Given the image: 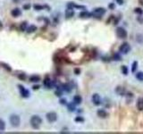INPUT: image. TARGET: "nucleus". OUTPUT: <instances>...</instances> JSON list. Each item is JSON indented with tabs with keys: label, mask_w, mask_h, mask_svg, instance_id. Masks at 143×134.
<instances>
[{
	"label": "nucleus",
	"mask_w": 143,
	"mask_h": 134,
	"mask_svg": "<svg viewBox=\"0 0 143 134\" xmlns=\"http://www.w3.org/2000/svg\"><path fill=\"white\" fill-rule=\"evenodd\" d=\"M30 8H31V5H30V4H28V5H23V9L29 10Z\"/></svg>",
	"instance_id": "32"
},
{
	"label": "nucleus",
	"mask_w": 143,
	"mask_h": 134,
	"mask_svg": "<svg viewBox=\"0 0 143 134\" xmlns=\"http://www.w3.org/2000/svg\"><path fill=\"white\" fill-rule=\"evenodd\" d=\"M116 92H117L118 94H120V95H123V93H124V90H123L122 87H117V88H116Z\"/></svg>",
	"instance_id": "24"
},
{
	"label": "nucleus",
	"mask_w": 143,
	"mask_h": 134,
	"mask_svg": "<svg viewBox=\"0 0 143 134\" xmlns=\"http://www.w3.org/2000/svg\"><path fill=\"white\" fill-rule=\"evenodd\" d=\"M39 85H34V86H33V90H39Z\"/></svg>",
	"instance_id": "37"
},
{
	"label": "nucleus",
	"mask_w": 143,
	"mask_h": 134,
	"mask_svg": "<svg viewBox=\"0 0 143 134\" xmlns=\"http://www.w3.org/2000/svg\"><path fill=\"white\" fill-rule=\"evenodd\" d=\"M60 103H61V104H63V105H66V104H67V102H66V100H65V99H62V100L60 101Z\"/></svg>",
	"instance_id": "34"
},
{
	"label": "nucleus",
	"mask_w": 143,
	"mask_h": 134,
	"mask_svg": "<svg viewBox=\"0 0 143 134\" xmlns=\"http://www.w3.org/2000/svg\"><path fill=\"white\" fill-rule=\"evenodd\" d=\"M1 66L3 67L4 69L6 70L7 72H11V71H12V68L10 67V65H6V64H5V63H2V64H1Z\"/></svg>",
	"instance_id": "21"
},
{
	"label": "nucleus",
	"mask_w": 143,
	"mask_h": 134,
	"mask_svg": "<svg viewBox=\"0 0 143 134\" xmlns=\"http://www.w3.org/2000/svg\"><path fill=\"white\" fill-rule=\"evenodd\" d=\"M46 117H47V120L49 122H55L57 120V114L55 112H49L47 114Z\"/></svg>",
	"instance_id": "4"
},
{
	"label": "nucleus",
	"mask_w": 143,
	"mask_h": 134,
	"mask_svg": "<svg viewBox=\"0 0 143 134\" xmlns=\"http://www.w3.org/2000/svg\"><path fill=\"white\" fill-rule=\"evenodd\" d=\"M68 109L70 112H73L75 111V104L74 103H70L68 105Z\"/></svg>",
	"instance_id": "23"
},
{
	"label": "nucleus",
	"mask_w": 143,
	"mask_h": 134,
	"mask_svg": "<svg viewBox=\"0 0 143 134\" xmlns=\"http://www.w3.org/2000/svg\"><path fill=\"white\" fill-rule=\"evenodd\" d=\"M122 71H123V74H127V73H128V69H127V67H126V66L122 67Z\"/></svg>",
	"instance_id": "30"
},
{
	"label": "nucleus",
	"mask_w": 143,
	"mask_h": 134,
	"mask_svg": "<svg viewBox=\"0 0 143 134\" xmlns=\"http://www.w3.org/2000/svg\"><path fill=\"white\" fill-rule=\"evenodd\" d=\"M114 58H115V60H121V56H120L119 55H115Z\"/></svg>",
	"instance_id": "35"
},
{
	"label": "nucleus",
	"mask_w": 143,
	"mask_h": 134,
	"mask_svg": "<svg viewBox=\"0 0 143 134\" xmlns=\"http://www.w3.org/2000/svg\"><path fill=\"white\" fill-rule=\"evenodd\" d=\"M27 22H22L21 23V25H20V30H21V31H25L26 30H27Z\"/></svg>",
	"instance_id": "18"
},
{
	"label": "nucleus",
	"mask_w": 143,
	"mask_h": 134,
	"mask_svg": "<svg viewBox=\"0 0 143 134\" xmlns=\"http://www.w3.org/2000/svg\"><path fill=\"white\" fill-rule=\"evenodd\" d=\"M135 13L139 14H143V10H141L140 8H135Z\"/></svg>",
	"instance_id": "29"
},
{
	"label": "nucleus",
	"mask_w": 143,
	"mask_h": 134,
	"mask_svg": "<svg viewBox=\"0 0 143 134\" xmlns=\"http://www.w3.org/2000/svg\"><path fill=\"white\" fill-rule=\"evenodd\" d=\"M43 84H44V86L46 87L47 88H51L52 87H53V82H52L51 79H49L48 77L45 79L44 82H43Z\"/></svg>",
	"instance_id": "9"
},
{
	"label": "nucleus",
	"mask_w": 143,
	"mask_h": 134,
	"mask_svg": "<svg viewBox=\"0 0 143 134\" xmlns=\"http://www.w3.org/2000/svg\"><path fill=\"white\" fill-rule=\"evenodd\" d=\"M136 78H137V80L140 81V82H143V72H139V73H137Z\"/></svg>",
	"instance_id": "19"
},
{
	"label": "nucleus",
	"mask_w": 143,
	"mask_h": 134,
	"mask_svg": "<svg viewBox=\"0 0 143 134\" xmlns=\"http://www.w3.org/2000/svg\"><path fill=\"white\" fill-rule=\"evenodd\" d=\"M136 105H137V108H138L139 110L143 111V97H140V99H138Z\"/></svg>",
	"instance_id": "13"
},
{
	"label": "nucleus",
	"mask_w": 143,
	"mask_h": 134,
	"mask_svg": "<svg viewBox=\"0 0 143 134\" xmlns=\"http://www.w3.org/2000/svg\"><path fill=\"white\" fill-rule=\"evenodd\" d=\"M19 90H20V93H21V96H22V97H30V91L27 90V88H25L23 86H22V85H19Z\"/></svg>",
	"instance_id": "5"
},
{
	"label": "nucleus",
	"mask_w": 143,
	"mask_h": 134,
	"mask_svg": "<svg viewBox=\"0 0 143 134\" xmlns=\"http://www.w3.org/2000/svg\"><path fill=\"white\" fill-rule=\"evenodd\" d=\"M82 102V99L81 96H75L74 97H73V103L75 104V105H80L81 103Z\"/></svg>",
	"instance_id": "15"
},
{
	"label": "nucleus",
	"mask_w": 143,
	"mask_h": 134,
	"mask_svg": "<svg viewBox=\"0 0 143 134\" xmlns=\"http://www.w3.org/2000/svg\"><path fill=\"white\" fill-rule=\"evenodd\" d=\"M106 13V9L103 8V7H97V8H95L93 11V14L92 15H95V16H102L103 14Z\"/></svg>",
	"instance_id": "6"
},
{
	"label": "nucleus",
	"mask_w": 143,
	"mask_h": 134,
	"mask_svg": "<svg viewBox=\"0 0 143 134\" xmlns=\"http://www.w3.org/2000/svg\"><path fill=\"white\" fill-rule=\"evenodd\" d=\"M109 7H110V8H114V4H110V5H109Z\"/></svg>",
	"instance_id": "38"
},
{
	"label": "nucleus",
	"mask_w": 143,
	"mask_h": 134,
	"mask_svg": "<svg viewBox=\"0 0 143 134\" xmlns=\"http://www.w3.org/2000/svg\"><path fill=\"white\" fill-rule=\"evenodd\" d=\"M39 81H40V77L38 75H32L30 77V82H39Z\"/></svg>",
	"instance_id": "16"
},
{
	"label": "nucleus",
	"mask_w": 143,
	"mask_h": 134,
	"mask_svg": "<svg viewBox=\"0 0 143 134\" xmlns=\"http://www.w3.org/2000/svg\"><path fill=\"white\" fill-rule=\"evenodd\" d=\"M10 123L13 127H19L21 123V119L20 116L17 115V114H12L10 116Z\"/></svg>",
	"instance_id": "2"
},
{
	"label": "nucleus",
	"mask_w": 143,
	"mask_h": 134,
	"mask_svg": "<svg viewBox=\"0 0 143 134\" xmlns=\"http://www.w3.org/2000/svg\"><path fill=\"white\" fill-rule=\"evenodd\" d=\"M92 16V14H90V12H87V11H83L80 14V18L82 19H88L90 18Z\"/></svg>",
	"instance_id": "11"
},
{
	"label": "nucleus",
	"mask_w": 143,
	"mask_h": 134,
	"mask_svg": "<svg viewBox=\"0 0 143 134\" xmlns=\"http://www.w3.org/2000/svg\"><path fill=\"white\" fill-rule=\"evenodd\" d=\"M92 102H93V104L95 105H99L101 104V97L99 95H97V94H94L93 96H92Z\"/></svg>",
	"instance_id": "8"
},
{
	"label": "nucleus",
	"mask_w": 143,
	"mask_h": 134,
	"mask_svg": "<svg viewBox=\"0 0 143 134\" xmlns=\"http://www.w3.org/2000/svg\"><path fill=\"white\" fill-rule=\"evenodd\" d=\"M115 1L117 2L119 5H123V0H115Z\"/></svg>",
	"instance_id": "36"
},
{
	"label": "nucleus",
	"mask_w": 143,
	"mask_h": 134,
	"mask_svg": "<svg viewBox=\"0 0 143 134\" xmlns=\"http://www.w3.org/2000/svg\"><path fill=\"white\" fill-rule=\"evenodd\" d=\"M116 35H117V37L120 38V39H125V38L127 37V32H126V31L123 28L119 27L116 29Z\"/></svg>",
	"instance_id": "3"
},
{
	"label": "nucleus",
	"mask_w": 143,
	"mask_h": 134,
	"mask_svg": "<svg viewBox=\"0 0 143 134\" xmlns=\"http://www.w3.org/2000/svg\"><path fill=\"white\" fill-rule=\"evenodd\" d=\"M33 7H34V9L36 11H39V10L44 9V5H34Z\"/></svg>",
	"instance_id": "25"
},
{
	"label": "nucleus",
	"mask_w": 143,
	"mask_h": 134,
	"mask_svg": "<svg viewBox=\"0 0 143 134\" xmlns=\"http://www.w3.org/2000/svg\"><path fill=\"white\" fill-rule=\"evenodd\" d=\"M63 90L66 92H71L72 87L69 84H65V85H63Z\"/></svg>",
	"instance_id": "20"
},
{
	"label": "nucleus",
	"mask_w": 143,
	"mask_h": 134,
	"mask_svg": "<svg viewBox=\"0 0 143 134\" xmlns=\"http://www.w3.org/2000/svg\"><path fill=\"white\" fill-rule=\"evenodd\" d=\"M120 51H121L123 54H127L131 51V46H130L128 43H123L120 47Z\"/></svg>",
	"instance_id": "7"
},
{
	"label": "nucleus",
	"mask_w": 143,
	"mask_h": 134,
	"mask_svg": "<svg viewBox=\"0 0 143 134\" xmlns=\"http://www.w3.org/2000/svg\"><path fill=\"white\" fill-rule=\"evenodd\" d=\"M5 123L2 119H0V131H5Z\"/></svg>",
	"instance_id": "22"
},
{
	"label": "nucleus",
	"mask_w": 143,
	"mask_h": 134,
	"mask_svg": "<svg viewBox=\"0 0 143 134\" xmlns=\"http://www.w3.org/2000/svg\"><path fill=\"white\" fill-rule=\"evenodd\" d=\"M2 28H3V23H2V22H0V30H1Z\"/></svg>",
	"instance_id": "40"
},
{
	"label": "nucleus",
	"mask_w": 143,
	"mask_h": 134,
	"mask_svg": "<svg viewBox=\"0 0 143 134\" xmlns=\"http://www.w3.org/2000/svg\"><path fill=\"white\" fill-rule=\"evenodd\" d=\"M42 123V119L38 115H33L31 119V124L34 129H39Z\"/></svg>",
	"instance_id": "1"
},
{
	"label": "nucleus",
	"mask_w": 143,
	"mask_h": 134,
	"mask_svg": "<svg viewBox=\"0 0 143 134\" xmlns=\"http://www.w3.org/2000/svg\"><path fill=\"white\" fill-rule=\"evenodd\" d=\"M13 1H14V3H19V2H20V0H13Z\"/></svg>",
	"instance_id": "41"
},
{
	"label": "nucleus",
	"mask_w": 143,
	"mask_h": 134,
	"mask_svg": "<svg viewBox=\"0 0 143 134\" xmlns=\"http://www.w3.org/2000/svg\"><path fill=\"white\" fill-rule=\"evenodd\" d=\"M75 121H76V122H83L84 119L82 118V117H80V116H78V117L75 118Z\"/></svg>",
	"instance_id": "31"
},
{
	"label": "nucleus",
	"mask_w": 143,
	"mask_h": 134,
	"mask_svg": "<svg viewBox=\"0 0 143 134\" xmlns=\"http://www.w3.org/2000/svg\"><path fill=\"white\" fill-rule=\"evenodd\" d=\"M36 31H37V27H36L35 25L29 26V27L27 28V30H26V31H27L28 33H33V32H35Z\"/></svg>",
	"instance_id": "17"
},
{
	"label": "nucleus",
	"mask_w": 143,
	"mask_h": 134,
	"mask_svg": "<svg viewBox=\"0 0 143 134\" xmlns=\"http://www.w3.org/2000/svg\"><path fill=\"white\" fill-rule=\"evenodd\" d=\"M18 78L21 79V80H22V81L25 80V79H26V74H25V73H20V74H18Z\"/></svg>",
	"instance_id": "28"
},
{
	"label": "nucleus",
	"mask_w": 143,
	"mask_h": 134,
	"mask_svg": "<svg viewBox=\"0 0 143 134\" xmlns=\"http://www.w3.org/2000/svg\"><path fill=\"white\" fill-rule=\"evenodd\" d=\"M139 3H140V5H142L143 6V0H139Z\"/></svg>",
	"instance_id": "39"
},
{
	"label": "nucleus",
	"mask_w": 143,
	"mask_h": 134,
	"mask_svg": "<svg viewBox=\"0 0 143 134\" xmlns=\"http://www.w3.org/2000/svg\"><path fill=\"white\" fill-rule=\"evenodd\" d=\"M136 40L138 41L139 43H143V36L140 35V34H138V35L136 36Z\"/></svg>",
	"instance_id": "26"
},
{
	"label": "nucleus",
	"mask_w": 143,
	"mask_h": 134,
	"mask_svg": "<svg viewBox=\"0 0 143 134\" xmlns=\"http://www.w3.org/2000/svg\"><path fill=\"white\" fill-rule=\"evenodd\" d=\"M97 115L100 118H106L107 116V113L105 110H103V109H99V110L97 111Z\"/></svg>",
	"instance_id": "14"
},
{
	"label": "nucleus",
	"mask_w": 143,
	"mask_h": 134,
	"mask_svg": "<svg viewBox=\"0 0 143 134\" xmlns=\"http://www.w3.org/2000/svg\"><path fill=\"white\" fill-rule=\"evenodd\" d=\"M73 15H74V12L72 8H68L66 11H65V18L66 19H70Z\"/></svg>",
	"instance_id": "12"
},
{
	"label": "nucleus",
	"mask_w": 143,
	"mask_h": 134,
	"mask_svg": "<svg viewBox=\"0 0 143 134\" xmlns=\"http://www.w3.org/2000/svg\"><path fill=\"white\" fill-rule=\"evenodd\" d=\"M11 14H12V16H14V17H19V16L22 15V11H21L20 8H14L12 10Z\"/></svg>",
	"instance_id": "10"
},
{
	"label": "nucleus",
	"mask_w": 143,
	"mask_h": 134,
	"mask_svg": "<svg viewBox=\"0 0 143 134\" xmlns=\"http://www.w3.org/2000/svg\"><path fill=\"white\" fill-rule=\"evenodd\" d=\"M56 95L57 96V97H61V96H62V91L56 90Z\"/></svg>",
	"instance_id": "33"
},
{
	"label": "nucleus",
	"mask_w": 143,
	"mask_h": 134,
	"mask_svg": "<svg viewBox=\"0 0 143 134\" xmlns=\"http://www.w3.org/2000/svg\"><path fill=\"white\" fill-rule=\"evenodd\" d=\"M137 67H138V63L135 61L134 63L132 64V67H131V71H132V73H134V72L136 71Z\"/></svg>",
	"instance_id": "27"
}]
</instances>
